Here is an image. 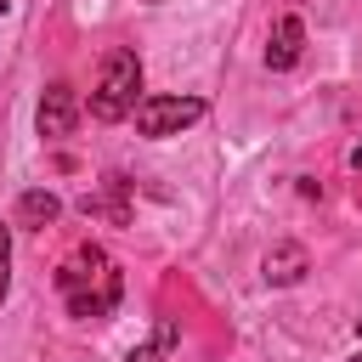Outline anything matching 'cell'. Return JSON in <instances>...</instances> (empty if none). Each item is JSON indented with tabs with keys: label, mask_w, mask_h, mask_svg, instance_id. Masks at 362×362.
<instances>
[{
	"label": "cell",
	"mask_w": 362,
	"mask_h": 362,
	"mask_svg": "<svg viewBox=\"0 0 362 362\" xmlns=\"http://www.w3.org/2000/svg\"><path fill=\"white\" fill-rule=\"evenodd\" d=\"M57 288L68 294V311L74 317H107L119 305V294H124V277H119V266L96 243H85V249H74L57 266Z\"/></svg>",
	"instance_id": "1"
},
{
	"label": "cell",
	"mask_w": 362,
	"mask_h": 362,
	"mask_svg": "<svg viewBox=\"0 0 362 362\" xmlns=\"http://www.w3.org/2000/svg\"><path fill=\"white\" fill-rule=\"evenodd\" d=\"M141 90V57L136 51H107L102 57V79H96V90H90V119L96 124H119L124 113H136V96Z\"/></svg>",
	"instance_id": "2"
},
{
	"label": "cell",
	"mask_w": 362,
	"mask_h": 362,
	"mask_svg": "<svg viewBox=\"0 0 362 362\" xmlns=\"http://www.w3.org/2000/svg\"><path fill=\"white\" fill-rule=\"evenodd\" d=\"M204 113H209L204 96H141L136 102V130L164 141V136H181L187 124H198Z\"/></svg>",
	"instance_id": "3"
},
{
	"label": "cell",
	"mask_w": 362,
	"mask_h": 362,
	"mask_svg": "<svg viewBox=\"0 0 362 362\" xmlns=\"http://www.w3.org/2000/svg\"><path fill=\"white\" fill-rule=\"evenodd\" d=\"M74 124H79V96H74V85H45V96H40V136L45 141H62V136H74Z\"/></svg>",
	"instance_id": "4"
},
{
	"label": "cell",
	"mask_w": 362,
	"mask_h": 362,
	"mask_svg": "<svg viewBox=\"0 0 362 362\" xmlns=\"http://www.w3.org/2000/svg\"><path fill=\"white\" fill-rule=\"evenodd\" d=\"M300 51H305V23L300 17H277L272 23V40H266V68L272 74H288L300 62Z\"/></svg>",
	"instance_id": "5"
},
{
	"label": "cell",
	"mask_w": 362,
	"mask_h": 362,
	"mask_svg": "<svg viewBox=\"0 0 362 362\" xmlns=\"http://www.w3.org/2000/svg\"><path fill=\"white\" fill-rule=\"evenodd\" d=\"M260 272H266L272 288H288V283H300L311 272V255H305V243H272L266 260H260Z\"/></svg>",
	"instance_id": "6"
},
{
	"label": "cell",
	"mask_w": 362,
	"mask_h": 362,
	"mask_svg": "<svg viewBox=\"0 0 362 362\" xmlns=\"http://www.w3.org/2000/svg\"><path fill=\"white\" fill-rule=\"evenodd\" d=\"M124 192H130V181H124V175H107V192H85V198H79V209H85L90 221L130 226V204H124Z\"/></svg>",
	"instance_id": "7"
},
{
	"label": "cell",
	"mask_w": 362,
	"mask_h": 362,
	"mask_svg": "<svg viewBox=\"0 0 362 362\" xmlns=\"http://www.w3.org/2000/svg\"><path fill=\"white\" fill-rule=\"evenodd\" d=\"M175 345H181V328H175L170 317H158V322H153V334H147L141 345H130V356H124V362H170V356H175Z\"/></svg>",
	"instance_id": "8"
},
{
	"label": "cell",
	"mask_w": 362,
	"mask_h": 362,
	"mask_svg": "<svg viewBox=\"0 0 362 362\" xmlns=\"http://www.w3.org/2000/svg\"><path fill=\"white\" fill-rule=\"evenodd\" d=\"M57 215H62V198L45 192V187H34V192L17 198V221H23V226H51Z\"/></svg>",
	"instance_id": "9"
},
{
	"label": "cell",
	"mask_w": 362,
	"mask_h": 362,
	"mask_svg": "<svg viewBox=\"0 0 362 362\" xmlns=\"http://www.w3.org/2000/svg\"><path fill=\"white\" fill-rule=\"evenodd\" d=\"M11 288V226H0V300Z\"/></svg>",
	"instance_id": "10"
},
{
	"label": "cell",
	"mask_w": 362,
	"mask_h": 362,
	"mask_svg": "<svg viewBox=\"0 0 362 362\" xmlns=\"http://www.w3.org/2000/svg\"><path fill=\"white\" fill-rule=\"evenodd\" d=\"M351 164H356V170H362V141H356V147H351Z\"/></svg>",
	"instance_id": "11"
},
{
	"label": "cell",
	"mask_w": 362,
	"mask_h": 362,
	"mask_svg": "<svg viewBox=\"0 0 362 362\" xmlns=\"http://www.w3.org/2000/svg\"><path fill=\"white\" fill-rule=\"evenodd\" d=\"M0 17H6V0H0Z\"/></svg>",
	"instance_id": "12"
},
{
	"label": "cell",
	"mask_w": 362,
	"mask_h": 362,
	"mask_svg": "<svg viewBox=\"0 0 362 362\" xmlns=\"http://www.w3.org/2000/svg\"><path fill=\"white\" fill-rule=\"evenodd\" d=\"M351 362H362V351H356V356H351Z\"/></svg>",
	"instance_id": "13"
}]
</instances>
